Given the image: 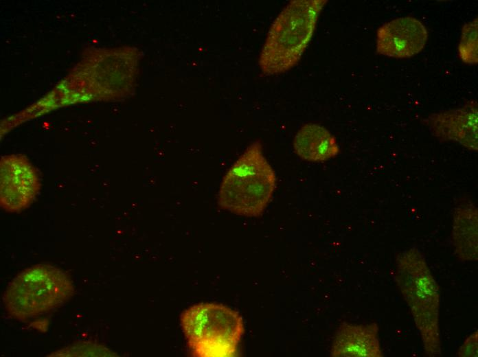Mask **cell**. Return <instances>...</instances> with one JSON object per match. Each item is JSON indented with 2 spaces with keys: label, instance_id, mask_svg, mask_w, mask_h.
Listing matches in <instances>:
<instances>
[{
  "label": "cell",
  "instance_id": "6da1fadb",
  "mask_svg": "<svg viewBox=\"0 0 478 357\" xmlns=\"http://www.w3.org/2000/svg\"><path fill=\"white\" fill-rule=\"evenodd\" d=\"M328 1H290L271 24L260 51L258 65L264 75L284 73L301 59Z\"/></svg>",
  "mask_w": 478,
  "mask_h": 357
},
{
  "label": "cell",
  "instance_id": "7a4b0ae2",
  "mask_svg": "<svg viewBox=\"0 0 478 357\" xmlns=\"http://www.w3.org/2000/svg\"><path fill=\"white\" fill-rule=\"evenodd\" d=\"M395 280L419 331L425 354L435 357L442 353L439 329V288L424 255L413 247L398 253Z\"/></svg>",
  "mask_w": 478,
  "mask_h": 357
},
{
  "label": "cell",
  "instance_id": "3957f363",
  "mask_svg": "<svg viewBox=\"0 0 478 357\" xmlns=\"http://www.w3.org/2000/svg\"><path fill=\"white\" fill-rule=\"evenodd\" d=\"M275 187V172L257 140L247 147L224 176L218 204L236 215L258 217L270 202Z\"/></svg>",
  "mask_w": 478,
  "mask_h": 357
},
{
  "label": "cell",
  "instance_id": "277c9868",
  "mask_svg": "<svg viewBox=\"0 0 478 357\" xmlns=\"http://www.w3.org/2000/svg\"><path fill=\"white\" fill-rule=\"evenodd\" d=\"M74 286L69 275L48 264L32 266L17 274L3 296L12 318L26 321L56 310L72 298Z\"/></svg>",
  "mask_w": 478,
  "mask_h": 357
},
{
  "label": "cell",
  "instance_id": "5b68a950",
  "mask_svg": "<svg viewBox=\"0 0 478 357\" xmlns=\"http://www.w3.org/2000/svg\"><path fill=\"white\" fill-rule=\"evenodd\" d=\"M181 324L195 356H232L244 333L241 316L222 304L201 303L185 310Z\"/></svg>",
  "mask_w": 478,
  "mask_h": 357
},
{
  "label": "cell",
  "instance_id": "8992f818",
  "mask_svg": "<svg viewBox=\"0 0 478 357\" xmlns=\"http://www.w3.org/2000/svg\"><path fill=\"white\" fill-rule=\"evenodd\" d=\"M38 172L23 154L0 161V205L8 212H21L34 200L41 189Z\"/></svg>",
  "mask_w": 478,
  "mask_h": 357
},
{
  "label": "cell",
  "instance_id": "52a82bcc",
  "mask_svg": "<svg viewBox=\"0 0 478 357\" xmlns=\"http://www.w3.org/2000/svg\"><path fill=\"white\" fill-rule=\"evenodd\" d=\"M424 122L431 133L442 141H455L473 150H478V105L475 100L461 106L429 115Z\"/></svg>",
  "mask_w": 478,
  "mask_h": 357
},
{
  "label": "cell",
  "instance_id": "ba28073f",
  "mask_svg": "<svg viewBox=\"0 0 478 357\" xmlns=\"http://www.w3.org/2000/svg\"><path fill=\"white\" fill-rule=\"evenodd\" d=\"M428 31L412 16H402L383 23L376 32V49L379 55L395 58L414 56L424 47Z\"/></svg>",
  "mask_w": 478,
  "mask_h": 357
},
{
  "label": "cell",
  "instance_id": "9c48e42d",
  "mask_svg": "<svg viewBox=\"0 0 478 357\" xmlns=\"http://www.w3.org/2000/svg\"><path fill=\"white\" fill-rule=\"evenodd\" d=\"M333 357H383L375 323L354 325L343 323L337 329L331 347Z\"/></svg>",
  "mask_w": 478,
  "mask_h": 357
},
{
  "label": "cell",
  "instance_id": "30bf717a",
  "mask_svg": "<svg viewBox=\"0 0 478 357\" xmlns=\"http://www.w3.org/2000/svg\"><path fill=\"white\" fill-rule=\"evenodd\" d=\"M475 205L464 200L455 208L451 238L462 261H477L478 212Z\"/></svg>",
  "mask_w": 478,
  "mask_h": 357
},
{
  "label": "cell",
  "instance_id": "8fae6325",
  "mask_svg": "<svg viewBox=\"0 0 478 357\" xmlns=\"http://www.w3.org/2000/svg\"><path fill=\"white\" fill-rule=\"evenodd\" d=\"M293 148L301 159L310 162L326 161L339 153L335 137L316 123H306L299 129Z\"/></svg>",
  "mask_w": 478,
  "mask_h": 357
},
{
  "label": "cell",
  "instance_id": "7c38bea8",
  "mask_svg": "<svg viewBox=\"0 0 478 357\" xmlns=\"http://www.w3.org/2000/svg\"><path fill=\"white\" fill-rule=\"evenodd\" d=\"M477 36L478 20L476 17L464 25L458 45L459 56L467 65L478 63Z\"/></svg>",
  "mask_w": 478,
  "mask_h": 357
},
{
  "label": "cell",
  "instance_id": "4fadbf2b",
  "mask_svg": "<svg viewBox=\"0 0 478 357\" xmlns=\"http://www.w3.org/2000/svg\"><path fill=\"white\" fill-rule=\"evenodd\" d=\"M108 349L97 343L79 342L56 351L47 356H107Z\"/></svg>",
  "mask_w": 478,
  "mask_h": 357
},
{
  "label": "cell",
  "instance_id": "5bb4252c",
  "mask_svg": "<svg viewBox=\"0 0 478 357\" xmlns=\"http://www.w3.org/2000/svg\"><path fill=\"white\" fill-rule=\"evenodd\" d=\"M478 349V331H474L459 347L457 356L459 357H477Z\"/></svg>",
  "mask_w": 478,
  "mask_h": 357
}]
</instances>
